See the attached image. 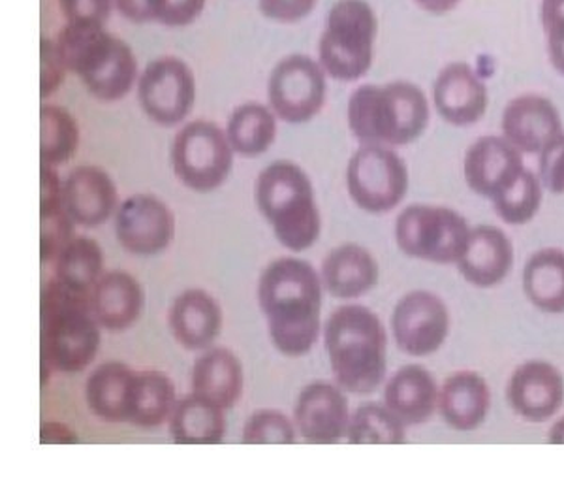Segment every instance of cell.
Listing matches in <instances>:
<instances>
[{
	"mask_svg": "<svg viewBox=\"0 0 564 484\" xmlns=\"http://www.w3.org/2000/svg\"><path fill=\"white\" fill-rule=\"evenodd\" d=\"M322 278L302 259L271 262L258 281L262 310L275 349L289 358L313 351L322 332Z\"/></svg>",
	"mask_w": 564,
	"mask_h": 484,
	"instance_id": "6da1fadb",
	"label": "cell"
},
{
	"mask_svg": "<svg viewBox=\"0 0 564 484\" xmlns=\"http://www.w3.org/2000/svg\"><path fill=\"white\" fill-rule=\"evenodd\" d=\"M100 324L90 308V294L76 292L57 279L40 297V383L47 385L55 372L79 374L97 358Z\"/></svg>",
	"mask_w": 564,
	"mask_h": 484,
	"instance_id": "7a4b0ae2",
	"label": "cell"
},
{
	"mask_svg": "<svg viewBox=\"0 0 564 484\" xmlns=\"http://www.w3.org/2000/svg\"><path fill=\"white\" fill-rule=\"evenodd\" d=\"M329 366L345 392L369 396L384 383L388 336L380 316L366 305H340L324 326Z\"/></svg>",
	"mask_w": 564,
	"mask_h": 484,
	"instance_id": "3957f363",
	"label": "cell"
},
{
	"mask_svg": "<svg viewBox=\"0 0 564 484\" xmlns=\"http://www.w3.org/2000/svg\"><path fill=\"white\" fill-rule=\"evenodd\" d=\"M347 116L359 146L401 148L430 127V98L411 82L361 85L348 98Z\"/></svg>",
	"mask_w": 564,
	"mask_h": 484,
	"instance_id": "277c9868",
	"label": "cell"
},
{
	"mask_svg": "<svg viewBox=\"0 0 564 484\" xmlns=\"http://www.w3.org/2000/svg\"><path fill=\"white\" fill-rule=\"evenodd\" d=\"M254 198L279 244L289 251H307L321 238L322 215L315 189L295 162L275 161L265 166L258 175Z\"/></svg>",
	"mask_w": 564,
	"mask_h": 484,
	"instance_id": "5b68a950",
	"label": "cell"
},
{
	"mask_svg": "<svg viewBox=\"0 0 564 484\" xmlns=\"http://www.w3.org/2000/svg\"><path fill=\"white\" fill-rule=\"evenodd\" d=\"M57 45L68 72L100 103H117L129 95L138 78V61L124 40L108 33L104 25L66 23Z\"/></svg>",
	"mask_w": 564,
	"mask_h": 484,
	"instance_id": "8992f818",
	"label": "cell"
},
{
	"mask_svg": "<svg viewBox=\"0 0 564 484\" xmlns=\"http://www.w3.org/2000/svg\"><path fill=\"white\" fill-rule=\"evenodd\" d=\"M377 34L379 20L369 2H335L318 42V61L327 76L339 82L364 78L372 65Z\"/></svg>",
	"mask_w": 564,
	"mask_h": 484,
	"instance_id": "52a82bcc",
	"label": "cell"
},
{
	"mask_svg": "<svg viewBox=\"0 0 564 484\" xmlns=\"http://www.w3.org/2000/svg\"><path fill=\"white\" fill-rule=\"evenodd\" d=\"M395 244L411 259L456 265L467 249L470 225L454 207L414 204L395 219Z\"/></svg>",
	"mask_w": 564,
	"mask_h": 484,
	"instance_id": "ba28073f",
	"label": "cell"
},
{
	"mask_svg": "<svg viewBox=\"0 0 564 484\" xmlns=\"http://www.w3.org/2000/svg\"><path fill=\"white\" fill-rule=\"evenodd\" d=\"M409 183L406 162L388 146H359L348 161V194L367 214L393 212L409 193Z\"/></svg>",
	"mask_w": 564,
	"mask_h": 484,
	"instance_id": "9c48e42d",
	"label": "cell"
},
{
	"mask_svg": "<svg viewBox=\"0 0 564 484\" xmlns=\"http://www.w3.org/2000/svg\"><path fill=\"white\" fill-rule=\"evenodd\" d=\"M234 149L220 127L193 121L177 132L172 143V169L177 180L194 193H213L230 175Z\"/></svg>",
	"mask_w": 564,
	"mask_h": 484,
	"instance_id": "30bf717a",
	"label": "cell"
},
{
	"mask_svg": "<svg viewBox=\"0 0 564 484\" xmlns=\"http://www.w3.org/2000/svg\"><path fill=\"white\" fill-rule=\"evenodd\" d=\"M326 71L307 55H289L276 63L268 84L271 110L281 121H311L326 103Z\"/></svg>",
	"mask_w": 564,
	"mask_h": 484,
	"instance_id": "8fae6325",
	"label": "cell"
},
{
	"mask_svg": "<svg viewBox=\"0 0 564 484\" xmlns=\"http://www.w3.org/2000/svg\"><path fill=\"white\" fill-rule=\"evenodd\" d=\"M138 100L154 123L161 127L183 123L196 100L193 68L177 57L154 58L141 72Z\"/></svg>",
	"mask_w": 564,
	"mask_h": 484,
	"instance_id": "7c38bea8",
	"label": "cell"
},
{
	"mask_svg": "<svg viewBox=\"0 0 564 484\" xmlns=\"http://www.w3.org/2000/svg\"><path fill=\"white\" fill-rule=\"evenodd\" d=\"M449 310L443 298L430 291H412L399 300L391 313V332L399 351L425 358L441 351L449 336Z\"/></svg>",
	"mask_w": 564,
	"mask_h": 484,
	"instance_id": "4fadbf2b",
	"label": "cell"
},
{
	"mask_svg": "<svg viewBox=\"0 0 564 484\" xmlns=\"http://www.w3.org/2000/svg\"><path fill=\"white\" fill-rule=\"evenodd\" d=\"M116 236L130 255L154 257L174 241V214L153 194H134L117 209Z\"/></svg>",
	"mask_w": 564,
	"mask_h": 484,
	"instance_id": "5bb4252c",
	"label": "cell"
},
{
	"mask_svg": "<svg viewBox=\"0 0 564 484\" xmlns=\"http://www.w3.org/2000/svg\"><path fill=\"white\" fill-rule=\"evenodd\" d=\"M525 170L523 153L502 135L480 136L468 146L463 159L467 187L486 201H495L512 187Z\"/></svg>",
	"mask_w": 564,
	"mask_h": 484,
	"instance_id": "9a60e30c",
	"label": "cell"
},
{
	"mask_svg": "<svg viewBox=\"0 0 564 484\" xmlns=\"http://www.w3.org/2000/svg\"><path fill=\"white\" fill-rule=\"evenodd\" d=\"M508 406L527 422H545L564 404V377L557 366L542 358L521 362L507 385Z\"/></svg>",
	"mask_w": 564,
	"mask_h": 484,
	"instance_id": "2e32d148",
	"label": "cell"
},
{
	"mask_svg": "<svg viewBox=\"0 0 564 484\" xmlns=\"http://www.w3.org/2000/svg\"><path fill=\"white\" fill-rule=\"evenodd\" d=\"M295 428L305 443L335 445L347 435L350 406L345 390L316 381L303 388L294 409Z\"/></svg>",
	"mask_w": 564,
	"mask_h": 484,
	"instance_id": "e0dca14e",
	"label": "cell"
},
{
	"mask_svg": "<svg viewBox=\"0 0 564 484\" xmlns=\"http://www.w3.org/2000/svg\"><path fill=\"white\" fill-rule=\"evenodd\" d=\"M433 106L452 127H473L488 111V85L468 63L454 61L436 76Z\"/></svg>",
	"mask_w": 564,
	"mask_h": 484,
	"instance_id": "ac0fdd59",
	"label": "cell"
},
{
	"mask_svg": "<svg viewBox=\"0 0 564 484\" xmlns=\"http://www.w3.org/2000/svg\"><path fill=\"white\" fill-rule=\"evenodd\" d=\"M500 132L523 155H539L555 136L563 132V119L550 98L525 93L505 106Z\"/></svg>",
	"mask_w": 564,
	"mask_h": 484,
	"instance_id": "d6986e66",
	"label": "cell"
},
{
	"mask_svg": "<svg viewBox=\"0 0 564 484\" xmlns=\"http://www.w3.org/2000/svg\"><path fill=\"white\" fill-rule=\"evenodd\" d=\"M512 266V239L494 225L470 228L467 249L456 262L459 276L476 289H494L502 283L510 276Z\"/></svg>",
	"mask_w": 564,
	"mask_h": 484,
	"instance_id": "ffe728a7",
	"label": "cell"
},
{
	"mask_svg": "<svg viewBox=\"0 0 564 484\" xmlns=\"http://www.w3.org/2000/svg\"><path fill=\"white\" fill-rule=\"evenodd\" d=\"M491 387L475 369H459L444 379L438 388V406L446 427L456 432H475L491 411Z\"/></svg>",
	"mask_w": 564,
	"mask_h": 484,
	"instance_id": "44dd1931",
	"label": "cell"
},
{
	"mask_svg": "<svg viewBox=\"0 0 564 484\" xmlns=\"http://www.w3.org/2000/svg\"><path fill=\"white\" fill-rule=\"evenodd\" d=\"M63 198L72 221L85 228H97L117 212L116 181L98 166H79L63 183Z\"/></svg>",
	"mask_w": 564,
	"mask_h": 484,
	"instance_id": "7402d4cb",
	"label": "cell"
},
{
	"mask_svg": "<svg viewBox=\"0 0 564 484\" xmlns=\"http://www.w3.org/2000/svg\"><path fill=\"white\" fill-rule=\"evenodd\" d=\"M167 323L172 336L186 351L209 349L223 330V310L209 292L188 289L175 298Z\"/></svg>",
	"mask_w": 564,
	"mask_h": 484,
	"instance_id": "603a6c76",
	"label": "cell"
},
{
	"mask_svg": "<svg viewBox=\"0 0 564 484\" xmlns=\"http://www.w3.org/2000/svg\"><path fill=\"white\" fill-rule=\"evenodd\" d=\"M384 406L404 427H422L435 415L438 385L430 369L409 364L391 375L384 387Z\"/></svg>",
	"mask_w": 564,
	"mask_h": 484,
	"instance_id": "cb8c5ba5",
	"label": "cell"
},
{
	"mask_svg": "<svg viewBox=\"0 0 564 484\" xmlns=\"http://www.w3.org/2000/svg\"><path fill=\"white\" fill-rule=\"evenodd\" d=\"M145 292L129 271L113 270L98 279L90 291V308L98 324L109 332H124L140 319Z\"/></svg>",
	"mask_w": 564,
	"mask_h": 484,
	"instance_id": "d4e9b609",
	"label": "cell"
},
{
	"mask_svg": "<svg viewBox=\"0 0 564 484\" xmlns=\"http://www.w3.org/2000/svg\"><path fill=\"white\" fill-rule=\"evenodd\" d=\"M321 278L332 297L356 300L379 284L380 266L366 247L345 244L335 247L322 262Z\"/></svg>",
	"mask_w": 564,
	"mask_h": 484,
	"instance_id": "484cf974",
	"label": "cell"
},
{
	"mask_svg": "<svg viewBox=\"0 0 564 484\" xmlns=\"http://www.w3.org/2000/svg\"><path fill=\"white\" fill-rule=\"evenodd\" d=\"M134 369L119 361L100 364L85 383L90 413L111 424H129L134 400Z\"/></svg>",
	"mask_w": 564,
	"mask_h": 484,
	"instance_id": "4316f807",
	"label": "cell"
},
{
	"mask_svg": "<svg viewBox=\"0 0 564 484\" xmlns=\"http://www.w3.org/2000/svg\"><path fill=\"white\" fill-rule=\"evenodd\" d=\"M243 388V364L231 351L207 349L194 362L193 392L215 401L225 411L241 400Z\"/></svg>",
	"mask_w": 564,
	"mask_h": 484,
	"instance_id": "83f0119b",
	"label": "cell"
},
{
	"mask_svg": "<svg viewBox=\"0 0 564 484\" xmlns=\"http://www.w3.org/2000/svg\"><path fill=\"white\" fill-rule=\"evenodd\" d=\"M74 221L66 212L63 181L53 166H40V257L55 262L58 252L74 238Z\"/></svg>",
	"mask_w": 564,
	"mask_h": 484,
	"instance_id": "f1b7e54d",
	"label": "cell"
},
{
	"mask_svg": "<svg viewBox=\"0 0 564 484\" xmlns=\"http://www.w3.org/2000/svg\"><path fill=\"white\" fill-rule=\"evenodd\" d=\"M532 308L545 315H564V249L545 247L532 252L521 273Z\"/></svg>",
	"mask_w": 564,
	"mask_h": 484,
	"instance_id": "f546056e",
	"label": "cell"
},
{
	"mask_svg": "<svg viewBox=\"0 0 564 484\" xmlns=\"http://www.w3.org/2000/svg\"><path fill=\"white\" fill-rule=\"evenodd\" d=\"M167 422L180 445H217L225 440V409L196 392L175 404Z\"/></svg>",
	"mask_w": 564,
	"mask_h": 484,
	"instance_id": "4dcf8cb0",
	"label": "cell"
},
{
	"mask_svg": "<svg viewBox=\"0 0 564 484\" xmlns=\"http://www.w3.org/2000/svg\"><path fill=\"white\" fill-rule=\"evenodd\" d=\"M226 136L230 140L234 153L241 157H260L275 142V111L260 103L241 104L228 119Z\"/></svg>",
	"mask_w": 564,
	"mask_h": 484,
	"instance_id": "1f68e13d",
	"label": "cell"
},
{
	"mask_svg": "<svg viewBox=\"0 0 564 484\" xmlns=\"http://www.w3.org/2000/svg\"><path fill=\"white\" fill-rule=\"evenodd\" d=\"M175 404V385L170 375L159 369L138 372L129 424L138 428L161 427L170 420Z\"/></svg>",
	"mask_w": 564,
	"mask_h": 484,
	"instance_id": "d6a6232c",
	"label": "cell"
},
{
	"mask_svg": "<svg viewBox=\"0 0 564 484\" xmlns=\"http://www.w3.org/2000/svg\"><path fill=\"white\" fill-rule=\"evenodd\" d=\"M102 276V247L87 236H74L55 259V279L72 291L90 294Z\"/></svg>",
	"mask_w": 564,
	"mask_h": 484,
	"instance_id": "836d02e7",
	"label": "cell"
},
{
	"mask_svg": "<svg viewBox=\"0 0 564 484\" xmlns=\"http://www.w3.org/2000/svg\"><path fill=\"white\" fill-rule=\"evenodd\" d=\"M79 125L70 111L44 104L40 110V161L47 166H61L72 161L79 149Z\"/></svg>",
	"mask_w": 564,
	"mask_h": 484,
	"instance_id": "e575fe53",
	"label": "cell"
},
{
	"mask_svg": "<svg viewBox=\"0 0 564 484\" xmlns=\"http://www.w3.org/2000/svg\"><path fill=\"white\" fill-rule=\"evenodd\" d=\"M347 441L350 445H401L406 427L384 404L369 401L350 415Z\"/></svg>",
	"mask_w": 564,
	"mask_h": 484,
	"instance_id": "d590c367",
	"label": "cell"
},
{
	"mask_svg": "<svg viewBox=\"0 0 564 484\" xmlns=\"http://www.w3.org/2000/svg\"><path fill=\"white\" fill-rule=\"evenodd\" d=\"M544 201V185L539 174L525 170L512 187L499 194L494 204L495 214L505 225L525 226L539 215Z\"/></svg>",
	"mask_w": 564,
	"mask_h": 484,
	"instance_id": "8d00e7d4",
	"label": "cell"
},
{
	"mask_svg": "<svg viewBox=\"0 0 564 484\" xmlns=\"http://www.w3.org/2000/svg\"><path fill=\"white\" fill-rule=\"evenodd\" d=\"M245 445H294L295 422L275 409L250 415L243 427Z\"/></svg>",
	"mask_w": 564,
	"mask_h": 484,
	"instance_id": "74e56055",
	"label": "cell"
},
{
	"mask_svg": "<svg viewBox=\"0 0 564 484\" xmlns=\"http://www.w3.org/2000/svg\"><path fill=\"white\" fill-rule=\"evenodd\" d=\"M540 20L553 68L564 76V0H542Z\"/></svg>",
	"mask_w": 564,
	"mask_h": 484,
	"instance_id": "f35d334b",
	"label": "cell"
},
{
	"mask_svg": "<svg viewBox=\"0 0 564 484\" xmlns=\"http://www.w3.org/2000/svg\"><path fill=\"white\" fill-rule=\"evenodd\" d=\"M65 58L61 55L57 42L42 39L40 42V97H52L65 82Z\"/></svg>",
	"mask_w": 564,
	"mask_h": 484,
	"instance_id": "ab89813d",
	"label": "cell"
},
{
	"mask_svg": "<svg viewBox=\"0 0 564 484\" xmlns=\"http://www.w3.org/2000/svg\"><path fill=\"white\" fill-rule=\"evenodd\" d=\"M539 178L545 191L564 194V130L540 151Z\"/></svg>",
	"mask_w": 564,
	"mask_h": 484,
	"instance_id": "60d3db41",
	"label": "cell"
},
{
	"mask_svg": "<svg viewBox=\"0 0 564 484\" xmlns=\"http://www.w3.org/2000/svg\"><path fill=\"white\" fill-rule=\"evenodd\" d=\"M204 8L206 0H151L153 21L174 29L194 23Z\"/></svg>",
	"mask_w": 564,
	"mask_h": 484,
	"instance_id": "b9f144b4",
	"label": "cell"
},
{
	"mask_svg": "<svg viewBox=\"0 0 564 484\" xmlns=\"http://www.w3.org/2000/svg\"><path fill=\"white\" fill-rule=\"evenodd\" d=\"M116 0H58L66 23L106 25Z\"/></svg>",
	"mask_w": 564,
	"mask_h": 484,
	"instance_id": "7bdbcfd3",
	"label": "cell"
},
{
	"mask_svg": "<svg viewBox=\"0 0 564 484\" xmlns=\"http://www.w3.org/2000/svg\"><path fill=\"white\" fill-rule=\"evenodd\" d=\"M318 0H258L263 18L276 23H297L315 10Z\"/></svg>",
	"mask_w": 564,
	"mask_h": 484,
	"instance_id": "ee69618b",
	"label": "cell"
},
{
	"mask_svg": "<svg viewBox=\"0 0 564 484\" xmlns=\"http://www.w3.org/2000/svg\"><path fill=\"white\" fill-rule=\"evenodd\" d=\"M77 441H79L77 433L63 422H44L40 428L42 445H74Z\"/></svg>",
	"mask_w": 564,
	"mask_h": 484,
	"instance_id": "f6af8a7d",
	"label": "cell"
},
{
	"mask_svg": "<svg viewBox=\"0 0 564 484\" xmlns=\"http://www.w3.org/2000/svg\"><path fill=\"white\" fill-rule=\"evenodd\" d=\"M116 7L132 23H153L151 0H116Z\"/></svg>",
	"mask_w": 564,
	"mask_h": 484,
	"instance_id": "bcb514c9",
	"label": "cell"
},
{
	"mask_svg": "<svg viewBox=\"0 0 564 484\" xmlns=\"http://www.w3.org/2000/svg\"><path fill=\"white\" fill-rule=\"evenodd\" d=\"M414 2L422 8L423 12L431 13V15H444V13L454 12L463 0H414Z\"/></svg>",
	"mask_w": 564,
	"mask_h": 484,
	"instance_id": "7dc6e473",
	"label": "cell"
},
{
	"mask_svg": "<svg viewBox=\"0 0 564 484\" xmlns=\"http://www.w3.org/2000/svg\"><path fill=\"white\" fill-rule=\"evenodd\" d=\"M547 443L550 445H564V415L558 417L547 430Z\"/></svg>",
	"mask_w": 564,
	"mask_h": 484,
	"instance_id": "c3c4849f",
	"label": "cell"
}]
</instances>
